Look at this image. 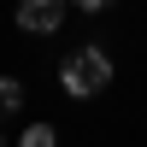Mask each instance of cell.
Wrapping results in <instances>:
<instances>
[{
	"instance_id": "cell-4",
	"label": "cell",
	"mask_w": 147,
	"mask_h": 147,
	"mask_svg": "<svg viewBox=\"0 0 147 147\" xmlns=\"http://www.w3.org/2000/svg\"><path fill=\"white\" fill-rule=\"evenodd\" d=\"M18 147H59V136H53V124H30L18 136Z\"/></svg>"
},
{
	"instance_id": "cell-5",
	"label": "cell",
	"mask_w": 147,
	"mask_h": 147,
	"mask_svg": "<svg viewBox=\"0 0 147 147\" xmlns=\"http://www.w3.org/2000/svg\"><path fill=\"white\" fill-rule=\"evenodd\" d=\"M77 12H106V6H118V0H71Z\"/></svg>"
},
{
	"instance_id": "cell-2",
	"label": "cell",
	"mask_w": 147,
	"mask_h": 147,
	"mask_svg": "<svg viewBox=\"0 0 147 147\" xmlns=\"http://www.w3.org/2000/svg\"><path fill=\"white\" fill-rule=\"evenodd\" d=\"M65 6L71 0H18V24L30 35H53L59 24H65Z\"/></svg>"
},
{
	"instance_id": "cell-1",
	"label": "cell",
	"mask_w": 147,
	"mask_h": 147,
	"mask_svg": "<svg viewBox=\"0 0 147 147\" xmlns=\"http://www.w3.org/2000/svg\"><path fill=\"white\" fill-rule=\"evenodd\" d=\"M106 82H112V59H106V47H77V53L59 65V88H65L71 100H88V94H100Z\"/></svg>"
},
{
	"instance_id": "cell-3",
	"label": "cell",
	"mask_w": 147,
	"mask_h": 147,
	"mask_svg": "<svg viewBox=\"0 0 147 147\" xmlns=\"http://www.w3.org/2000/svg\"><path fill=\"white\" fill-rule=\"evenodd\" d=\"M18 106H24V82H18V77H0V118L18 112Z\"/></svg>"
}]
</instances>
